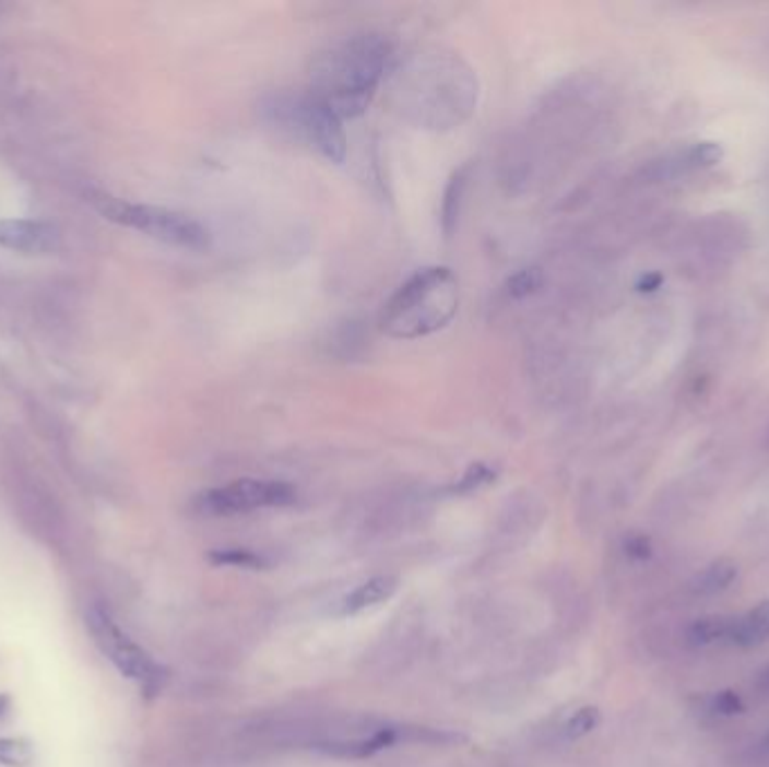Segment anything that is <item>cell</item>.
I'll list each match as a JSON object with an SVG mask.
<instances>
[{"instance_id": "cell-1", "label": "cell", "mask_w": 769, "mask_h": 767, "mask_svg": "<svg viewBox=\"0 0 769 767\" xmlns=\"http://www.w3.org/2000/svg\"><path fill=\"white\" fill-rule=\"evenodd\" d=\"M390 44L378 34H356L331 44L311 68V93L340 120H354L374 99L390 63Z\"/></svg>"}, {"instance_id": "cell-2", "label": "cell", "mask_w": 769, "mask_h": 767, "mask_svg": "<svg viewBox=\"0 0 769 767\" xmlns=\"http://www.w3.org/2000/svg\"><path fill=\"white\" fill-rule=\"evenodd\" d=\"M459 309V282L446 266L414 273L380 314V329L397 340L426 338L452 322Z\"/></svg>"}, {"instance_id": "cell-3", "label": "cell", "mask_w": 769, "mask_h": 767, "mask_svg": "<svg viewBox=\"0 0 769 767\" xmlns=\"http://www.w3.org/2000/svg\"><path fill=\"white\" fill-rule=\"evenodd\" d=\"M263 110L277 129L316 149L327 161L342 163L347 156L342 120L311 91L306 95H275L265 102Z\"/></svg>"}, {"instance_id": "cell-4", "label": "cell", "mask_w": 769, "mask_h": 767, "mask_svg": "<svg viewBox=\"0 0 769 767\" xmlns=\"http://www.w3.org/2000/svg\"><path fill=\"white\" fill-rule=\"evenodd\" d=\"M91 201L104 219L138 229L151 239L187 250H203L210 246V233L189 214L156 205L127 203L108 194H93Z\"/></svg>"}, {"instance_id": "cell-5", "label": "cell", "mask_w": 769, "mask_h": 767, "mask_svg": "<svg viewBox=\"0 0 769 767\" xmlns=\"http://www.w3.org/2000/svg\"><path fill=\"white\" fill-rule=\"evenodd\" d=\"M86 628L95 646L108 658V662L125 677L138 682L146 698H153L163 692V686L167 682V671L153 660L140 644H135L118 624H115L104 607L93 605L86 612Z\"/></svg>"}, {"instance_id": "cell-6", "label": "cell", "mask_w": 769, "mask_h": 767, "mask_svg": "<svg viewBox=\"0 0 769 767\" xmlns=\"http://www.w3.org/2000/svg\"><path fill=\"white\" fill-rule=\"evenodd\" d=\"M295 488L275 480H239L225 486L203 491L194 509L201 516H237L255 509L288 507L295 503Z\"/></svg>"}, {"instance_id": "cell-7", "label": "cell", "mask_w": 769, "mask_h": 767, "mask_svg": "<svg viewBox=\"0 0 769 767\" xmlns=\"http://www.w3.org/2000/svg\"><path fill=\"white\" fill-rule=\"evenodd\" d=\"M738 227L734 221L711 219L705 221L698 233L688 237V246L684 250V261L698 273H718L729 263H734L741 252Z\"/></svg>"}, {"instance_id": "cell-8", "label": "cell", "mask_w": 769, "mask_h": 767, "mask_svg": "<svg viewBox=\"0 0 769 767\" xmlns=\"http://www.w3.org/2000/svg\"><path fill=\"white\" fill-rule=\"evenodd\" d=\"M59 246V229L44 221L0 219V248L21 255H46Z\"/></svg>"}, {"instance_id": "cell-9", "label": "cell", "mask_w": 769, "mask_h": 767, "mask_svg": "<svg viewBox=\"0 0 769 767\" xmlns=\"http://www.w3.org/2000/svg\"><path fill=\"white\" fill-rule=\"evenodd\" d=\"M769 639V601H760L743 615H734L732 637L729 644L741 648H754Z\"/></svg>"}, {"instance_id": "cell-10", "label": "cell", "mask_w": 769, "mask_h": 767, "mask_svg": "<svg viewBox=\"0 0 769 767\" xmlns=\"http://www.w3.org/2000/svg\"><path fill=\"white\" fill-rule=\"evenodd\" d=\"M738 577V563L732 558H718L709 563L690 583V590L700 597H715L732 588Z\"/></svg>"}, {"instance_id": "cell-11", "label": "cell", "mask_w": 769, "mask_h": 767, "mask_svg": "<svg viewBox=\"0 0 769 767\" xmlns=\"http://www.w3.org/2000/svg\"><path fill=\"white\" fill-rule=\"evenodd\" d=\"M734 615H705L686 626V644L690 648H705L718 641H729L732 637Z\"/></svg>"}, {"instance_id": "cell-12", "label": "cell", "mask_w": 769, "mask_h": 767, "mask_svg": "<svg viewBox=\"0 0 769 767\" xmlns=\"http://www.w3.org/2000/svg\"><path fill=\"white\" fill-rule=\"evenodd\" d=\"M397 588H399V581L394 577H374V579L365 581L363 586H358L347 599H344L342 612L344 615H356V612H360L365 607H374L378 603H384L388 599H392Z\"/></svg>"}, {"instance_id": "cell-13", "label": "cell", "mask_w": 769, "mask_h": 767, "mask_svg": "<svg viewBox=\"0 0 769 767\" xmlns=\"http://www.w3.org/2000/svg\"><path fill=\"white\" fill-rule=\"evenodd\" d=\"M700 709L711 718H734L745 711V700L734 688H722V692L700 698Z\"/></svg>"}, {"instance_id": "cell-14", "label": "cell", "mask_w": 769, "mask_h": 767, "mask_svg": "<svg viewBox=\"0 0 769 767\" xmlns=\"http://www.w3.org/2000/svg\"><path fill=\"white\" fill-rule=\"evenodd\" d=\"M34 760V747L23 736L0 739V765L5 767H27Z\"/></svg>"}, {"instance_id": "cell-15", "label": "cell", "mask_w": 769, "mask_h": 767, "mask_svg": "<svg viewBox=\"0 0 769 767\" xmlns=\"http://www.w3.org/2000/svg\"><path fill=\"white\" fill-rule=\"evenodd\" d=\"M599 724H601V711L596 707H583L567 720L565 739L579 741V739L592 734Z\"/></svg>"}, {"instance_id": "cell-16", "label": "cell", "mask_w": 769, "mask_h": 767, "mask_svg": "<svg viewBox=\"0 0 769 767\" xmlns=\"http://www.w3.org/2000/svg\"><path fill=\"white\" fill-rule=\"evenodd\" d=\"M210 563L214 565H227V567H246V569H261L265 567V560L250 552V550H214L210 556Z\"/></svg>"}, {"instance_id": "cell-17", "label": "cell", "mask_w": 769, "mask_h": 767, "mask_svg": "<svg viewBox=\"0 0 769 767\" xmlns=\"http://www.w3.org/2000/svg\"><path fill=\"white\" fill-rule=\"evenodd\" d=\"M464 185H466V172H459L446 191V201H443V221H446V233H452V223L457 219L459 212V201L461 194H464Z\"/></svg>"}, {"instance_id": "cell-18", "label": "cell", "mask_w": 769, "mask_h": 767, "mask_svg": "<svg viewBox=\"0 0 769 767\" xmlns=\"http://www.w3.org/2000/svg\"><path fill=\"white\" fill-rule=\"evenodd\" d=\"M543 284V275L537 268H524V271L516 273L511 280H509V295L516 297V299H522L531 293H535L537 288H541Z\"/></svg>"}, {"instance_id": "cell-19", "label": "cell", "mask_w": 769, "mask_h": 767, "mask_svg": "<svg viewBox=\"0 0 769 767\" xmlns=\"http://www.w3.org/2000/svg\"><path fill=\"white\" fill-rule=\"evenodd\" d=\"M493 480H495V473H493L488 467L475 464V467H471V469L466 471L464 477H461V480L452 486V493H473L475 488H480V486H484V484H488V482H493Z\"/></svg>"}, {"instance_id": "cell-20", "label": "cell", "mask_w": 769, "mask_h": 767, "mask_svg": "<svg viewBox=\"0 0 769 767\" xmlns=\"http://www.w3.org/2000/svg\"><path fill=\"white\" fill-rule=\"evenodd\" d=\"M624 552L635 563H646L652 556V541L646 533H630L624 541Z\"/></svg>"}, {"instance_id": "cell-21", "label": "cell", "mask_w": 769, "mask_h": 767, "mask_svg": "<svg viewBox=\"0 0 769 767\" xmlns=\"http://www.w3.org/2000/svg\"><path fill=\"white\" fill-rule=\"evenodd\" d=\"M756 686L760 688V692L769 694V664H765V666L758 671V675H756Z\"/></svg>"}, {"instance_id": "cell-22", "label": "cell", "mask_w": 769, "mask_h": 767, "mask_svg": "<svg viewBox=\"0 0 769 767\" xmlns=\"http://www.w3.org/2000/svg\"><path fill=\"white\" fill-rule=\"evenodd\" d=\"M10 705H12V698H10L8 694H0V718L5 716V711L10 709Z\"/></svg>"}]
</instances>
